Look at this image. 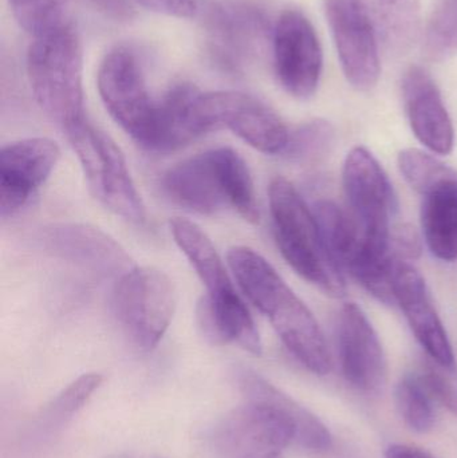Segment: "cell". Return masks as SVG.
I'll return each mask as SVG.
<instances>
[{
  "label": "cell",
  "instance_id": "obj_1",
  "mask_svg": "<svg viewBox=\"0 0 457 458\" xmlns=\"http://www.w3.org/2000/svg\"><path fill=\"white\" fill-rule=\"evenodd\" d=\"M246 403L231 411L209 437L216 458H279L292 443L306 451L332 448L329 429L313 413L255 373L236 371Z\"/></svg>",
  "mask_w": 457,
  "mask_h": 458
},
{
  "label": "cell",
  "instance_id": "obj_2",
  "mask_svg": "<svg viewBox=\"0 0 457 458\" xmlns=\"http://www.w3.org/2000/svg\"><path fill=\"white\" fill-rule=\"evenodd\" d=\"M228 266L249 301L267 318L286 349L317 376L332 370V355L313 312L257 250L231 248Z\"/></svg>",
  "mask_w": 457,
  "mask_h": 458
},
{
  "label": "cell",
  "instance_id": "obj_3",
  "mask_svg": "<svg viewBox=\"0 0 457 458\" xmlns=\"http://www.w3.org/2000/svg\"><path fill=\"white\" fill-rule=\"evenodd\" d=\"M172 203L199 215L238 212L251 225L259 223V207L249 165L231 148H216L187 158L161 180Z\"/></svg>",
  "mask_w": 457,
  "mask_h": 458
},
{
  "label": "cell",
  "instance_id": "obj_4",
  "mask_svg": "<svg viewBox=\"0 0 457 458\" xmlns=\"http://www.w3.org/2000/svg\"><path fill=\"white\" fill-rule=\"evenodd\" d=\"M26 67L35 101L51 121L66 131L85 120L82 43L72 21L35 38Z\"/></svg>",
  "mask_w": 457,
  "mask_h": 458
},
{
  "label": "cell",
  "instance_id": "obj_5",
  "mask_svg": "<svg viewBox=\"0 0 457 458\" xmlns=\"http://www.w3.org/2000/svg\"><path fill=\"white\" fill-rule=\"evenodd\" d=\"M274 236L284 260L303 279L330 295L345 293V277L332 266L319 236L313 209L294 185L275 177L268 187Z\"/></svg>",
  "mask_w": 457,
  "mask_h": 458
},
{
  "label": "cell",
  "instance_id": "obj_6",
  "mask_svg": "<svg viewBox=\"0 0 457 458\" xmlns=\"http://www.w3.org/2000/svg\"><path fill=\"white\" fill-rule=\"evenodd\" d=\"M66 136L94 198L126 222L145 225L147 207L117 144L88 118L66 131Z\"/></svg>",
  "mask_w": 457,
  "mask_h": 458
},
{
  "label": "cell",
  "instance_id": "obj_7",
  "mask_svg": "<svg viewBox=\"0 0 457 458\" xmlns=\"http://www.w3.org/2000/svg\"><path fill=\"white\" fill-rule=\"evenodd\" d=\"M113 312L126 335L145 352L160 344L173 319L176 291L168 275L153 267H133L118 277Z\"/></svg>",
  "mask_w": 457,
  "mask_h": 458
},
{
  "label": "cell",
  "instance_id": "obj_8",
  "mask_svg": "<svg viewBox=\"0 0 457 458\" xmlns=\"http://www.w3.org/2000/svg\"><path fill=\"white\" fill-rule=\"evenodd\" d=\"M343 182L362 239L376 247L394 250L392 222L397 212L396 195L383 166L367 148L356 147L348 153Z\"/></svg>",
  "mask_w": 457,
  "mask_h": 458
},
{
  "label": "cell",
  "instance_id": "obj_9",
  "mask_svg": "<svg viewBox=\"0 0 457 458\" xmlns=\"http://www.w3.org/2000/svg\"><path fill=\"white\" fill-rule=\"evenodd\" d=\"M196 110L207 133L228 129L266 155H282L289 141L290 129L284 120L265 102L250 94L200 91Z\"/></svg>",
  "mask_w": 457,
  "mask_h": 458
},
{
  "label": "cell",
  "instance_id": "obj_10",
  "mask_svg": "<svg viewBox=\"0 0 457 458\" xmlns=\"http://www.w3.org/2000/svg\"><path fill=\"white\" fill-rule=\"evenodd\" d=\"M97 86L113 120L142 147L152 128L157 102L148 91L133 53L120 47L106 54L98 67Z\"/></svg>",
  "mask_w": 457,
  "mask_h": 458
},
{
  "label": "cell",
  "instance_id": "obj_11",
  "mask_svg": "<svg viewBox=\"0 0 457 458\" xmlns=\"http://www.w3.org/2000/svg\"><path fill=\"white\" fill-rule=\"evenodd\" d=\"M271 42L282 88L294 98H311L321 81L324 54L310 19L297 8H287L274 26Z\"/></svg>",
  "mask_w": 457,
  "mask_h": 458
},
{
  "label": "cell",
  "instance_id": "obj_12",
  "mask_svg": "<svg viewBox=\"0 0 457 458\" xmlns=\"http://www.w3.org/2000/svg\"><path fill=\"white\" fill-rule=\"evenodd\" d=\"M325 13L346 80L357 90H372L380 80L383 50L369 19L356 0H325Z\"/></svg>",
  "mask_w": 457,
  "mask_h": 458
},
{
  "label": "cell",
  "instance_id": "obj_13",
  "mask_svg": "<svg viewBox=\"0 0 457 458\" xmlns=\"http://www.w3.org/2000/svg\"><path fill=\"white\" fill-rule=\"evenodd\" d=\"M341 370L348 384L367 394L383 392L388 363L372 323L356 303L343 304L335 326Z\"/></svg>",
  "mask_w": 457,
  "mask_h": 458
},
{
  "label": "cell",
  "instance_id": "obj_14",
  "mask_svg": "<svg viewBox=\"0 0 457 458\" xmlns=\"http://www.w3.org/2000/svg\"><path fill=\"white\" fill-rule=\"evenodd\" d=\"M61 158L56 142L35 137L4 145L0 150V216L18 214L47 182Z\"/></svg>",
  "mask_w": 457,
  "mask_h": 458
},
{
  "label": "cell",
  "instance_id": "obj_15",
  "mask_svg": "<svg viewBox=\"0 0 457 458\" xmlns=\"http://www.w3.org/2000/svg\"><path fill=\"white\" fill-rule=\"evenodd\" d=\"M39 240L51 255L97 276L120 277L134 267L114 239L91 225H53L43 229Z\"/></svg>",
  "mask_w": 457,
  "mask_h": 458
},
{
  "label": "cell",
  "instance_id": "obj_16",
  "mask_svg": "<svg viewBox=\"0 0 457 458\" xmlns=\"http://www.w3.org/2000/svg\"><path fill=\"white\" fill-rule=\"evenodd\" d=\"M394 296L427 354L445 370L455 371V354L428 285L415 267L400 259L394 264Z\"/></svg>",
  "mask_w": 457,
  "mask_h": 458
},
{
  "label": "cell",
  "instance_id": "obj_17",
  "mask_svg": "<svg viewBox=\"0 0 457 458\" xmlns=\"http://www.w3.org/2000/svg\"><path fill=\"white\" fill-rule=\"evenodd\" d=\"M402 101L416 139L437 155H450L455 129L442 91L424 67L412 66L402 81Z\"/></svg>",
  "mask_w": 457,
  "mask_h": 458
},
{
  "label": "cell",
  "instance_id": "obj_18",
  "mask_svg": "<svg viewBox=\"0 0 457 458\" xmlns=\"http://www.w3.org/2000/svg\"><path fill=\"white\" fill-rule=\"evenodd\" d=\"M199 94L200 90L192 83L172 86L157 101L152 128L142 148L153 153L174 152L207 134L196 110Z\"/></svg>",
  "mask_w": 457,
  "mask_h": 458
},
{
  "label": "cell",
  "instance_id": "obj_19",
  "mask_svg": "<svg viewBox=\"0 0 457 458\" xmlns=\"http://www.w3.org/2000/svg\"><path fill=\"white\" fill-rule=\"evenodd\" d=\"M171 233L206 287L204 298L217 306L241 301L224 261L203 229L190 220L174 217L171 220Z\"/></svg>",
  "mask_w": 457,
  "mask_h": 458
},
{
  "label": "cell",
  "instance_id": "obj_20",
  "mask_svg": "<svg viewBox=\"0 0 457 458\" xmlns=\"http://www.w3.org/2000/svg\"><path fill=\"white\" fill-rule=\"evenodd\" d=\"M388 56H402L421 34L420 0H356Z\"/></svg>",
  "mask_w": 457,
  "mask_h": 458
},
{
  "label": "cell",
  "instance_id": "obj_21",
  "mask_svg": "<svg viewBox=\"0 0 457 458\" xmlns=\"http://www.w3.org/2000/svg\"><path fill=\"white\" fill-rule=\"evenodd\" d=\"M421 228L429 250L439 260H457V174L423 195Z\"/></svg>",
  "mask_w": 457,
  "mask_h": 458
},
{
  "label": "cell",
  "instance_id": "obj_22",
  "mask_svg": "<svg viewBox=\"0 0 457 458\" xmlns=\"http://www.w3.org/2000/svg\"><path fill=\"white\" fill-rule=\"evenodd\" d=\"M334 142V126L329 121L316 118L290 131L289 141L281 156L298 165H314L332 152Z\"/></svg>",
  "mask_w": 457,
  "mask_h": 458
},
{
  "label": "cell",
  "instance_id": "obj_23",
  "mask_svg": "<svg viewBox=\"0 0 457 458\" xmlns=\"http://www.w3.org/2000/svg\"><path fill=\"white\" fill-rule=\"evenodd\" d=\"M423 48L432 61L457 54V0H439L423 31Z\"/></svg>",
  "mask_w": 457,
  "mask_h": 458
},
{
  "label": "cell",
  "instance_id": "obj_24",
  "mask_svg": "<svg viewBox=\"0 0 457 458\" xmlns=\"http://www.w3.org/2000/svg\"><path fill=\"white\" fill-rule=\"evenodd\" d=\"M101 384L102 377L96 373L83 374L75 379L46 409L38 427L39 430H43V433H53L66 424V421L88 403Z\"/></svg>",
  "mask_w": 457,
  "mask_h": 458
},
{
  "label": "cell",
  "instance_id": "obj_25",
  "mask_svg": "<svg viewBox=\"0 0 457 458\" xmlns=\"http://www.w3.org/2000/svg\"><path fill=\"white\" fill-rule=\"evenodd\" d=\"M394 397L397 411L410 429L421 435L434 429V400L429 397L415 373L407 374L400 379Z\"/></svg>",
  "mask_w": 457,
  "mask_h": 458
},
{
  "label": "cell",
  "instance_id": "obj_26",
  "mask_svg": "<svg viewBox=\"0 0 457 458\" xmlns=\"http://www.w3.org/2000/svg\"><path fill=\"white\" fill-rule=\"evenodd\" d=\"M16 23L32 38L43 37L66 23V0H8Z\"/></svg>",
  "mask_w": 457,
  "mask_h": 458
},
{
  "label": "cell",
  "instance_id": "obj_27",
  "mask_svg": "<svg viewBox=\"0 0 457 458\" xmlns=\"http://www.w3.org/2000/svg\"><path fill=\"white\" fill-rule=\"evenodd\" d=\"M397 164L408 184L421 196L437 182L455 174L453 168L437 160L435 156L413 148L402 150L397 157Z\"/></svg>",
  "mask_w": 457,
  "mask_h": 458
},
{
  "label": "cell",
  "instance_id": "obj_28",
  "mask_svg": "<svg viewBox=\"0 0 457 458\" xmlns=\"http://www.w3.org/2000/svg\"><path fill=\"white\" fill-rule=\"evenodd\" d=\"M415 374L428 393L429 397L437 401L453 416H457V387L455 385L431 366H424L420 370L415 371Z\"/></svg>",
  "mask_w": 457,
  "mask_h": 458
},
{
  "label": "cell",
  "instance_id": "obj_29",
  "mask_svg": "<svg viewBox=\"0 0 457 458\" xmlns=\"http://www.w3.org/2000/svg\"><path fill=\"white\" fill-rule=\"evenodd\" d=\"M392 248L400 260L419 258L421 253L420 236L410 225H397L392 231Z\"/></svg>",
  "mask_w": 457,
  "mask_h": 458
},
{
  "label": "cell",
  "instance_id": "obj_30",
  "mask_svg": "<svg viewBox=\"0 0 457 458\" xmlns=\"http://www.w3.org/2000/svg\"><path fill=\"white\" fill-rule=\"evenodd\" d=\"M147 10L161 15L179 19H190L198 13L196 0H134Z\"/></svg>",
  "mask_w": 457,
  "mask_h": 458
},
{
  "label": "cell",
  "instance_id": "obj_31",
  "mask_svg": "<svg viewBox=\"0 0 457 458\" xmlns=\"http://www.w3.org/2000/svg\"><path fill=\"white\" fill-rule=\"evenodd\" d=\"M385 458H435L428 452L416 446L394 444L385 452Z\"/></svg>",
  "mask_w": 457,
  "mask_h": 458
}]
</instances>
